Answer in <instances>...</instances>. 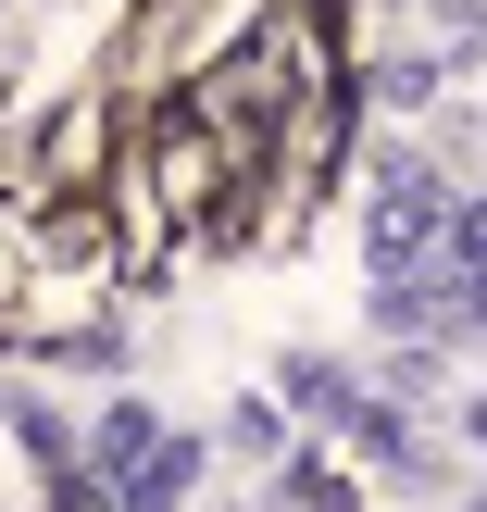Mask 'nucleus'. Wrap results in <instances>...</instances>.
Returning a JSON list of instances; mask_svg holds the SVG:
<instances>
[{
    "label": "nucleus",
    "mask_w": 487,
    "mask_h": 512,
    "mask_svg": "<svg viewBox=\"0 0 487 512\" xmlns=\"http://www.w3.org/2000/svg\"><path fill=\"white\" fill-rule=\"evenodd\" d=\"M288 400H313V413H338V425H363V388H350V375L325 363V350H300V363H288Z\"/></svg>",
    "instance_id": "obj_1"
},
{
    "label": "nucleus",
    "mask_w": 487,
    "mask_h": 512,
    "mask_svg": "<svg viewBox=\"0 0 487 512\" xmlns=\"http://www.w3.org/2000/svg\"><path fill=\"white\" fill-rule=\"evenodd\" d=\"M225 425H238V450H250V463H275V450H288V438H275V400H238Z\"/></svg>",
    "instance_id": "obj_2"
},
{
    "label": "nucleus",
    "mask_w": 487,
    "mask_h": 512,
    "mask_svg": "<svg viewBox=\"0 0 487 512\" xmlns=\"http://www.w3.org/2000/svg\"><path fill=\"white\" fill-rule=\"evenodd\" d=\"M475 450H487V400H475Z\"/></svg>",
    "instance_id": "obj_3"
},
{
    "label": "nucleus",
    "mask_w": 487,
    "mask_h": 512,
    "mask_svg": "<svg viewBox=\"0 0 487 512\" xmlns=\"http://www.w3.org/2000/svg\"><path fill=\"white\" fill-rule=\"evenodd\" d=\"M475 512H487V488H475Z\"/></svg>",
    "instance_id": "obj_4"
}]
</instances>
